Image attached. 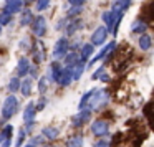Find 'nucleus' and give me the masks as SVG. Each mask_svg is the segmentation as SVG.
Wrapping results in <instances>:
<instances>
[{"label":"nucleus","instance_id":"obj_1","mask_svg":"<svg viewBox=\"0 0 154 147\" xmlns=\"http://www.w3.org/2000/svg\"><path fill=\"white\" fill-rule=\"evenodd\" d=\"M108 101H109V93L106 89H94V93H93V96H91L86 107L90 111H98L106 106Z\"/></svg>","mask_w":154,"mask_h":147},{"label":"nucleus","instance_id":"obj_2","mask_svg":"<svg viewBox=\"0 0 154 147\" xmlns=\"http://www.w3.org/2000/svg\"><path fill=\"white\" fill-rule=\"evenodd\" d=\"M103 22L106 23V30L108 33L111 35H116L118 33V27L121 23V18H123V14H118V12H113V10H108L103 14Z\"/></svg>","mask_w":154,"mask_h":147},{"label":"nucleus","instance_id":"obj_3","mask_svg":"<svg viewBox=\"0 0 154 147\" xmlns=\"http://www.w3.org/2000/svg\"><path fill=\"white\" fill-rule=\"evenodd\" d=\"M17 111H18V99L14 94H10V96L5 98L4 104H2V117L5 121H8L17 114Z\"/></svg>","mask_w":154,"mask_h":147},{"label":"nucleus","instance_id":"obj_4","mask_svg":"<svg viewBox=\"0 0 154 147\" xmlns=\"http://www.w3.org/2000/svg\"><path fill=\"white\" fill-rule=\"evenodd\" d=\"M68 50H70V41H68L66 38H60V40H57V43H55V46H53V53H51L53 61L63 60V58L66 56Z\"/></svg>","mask_w":154,"mask_h":147},{"label":"nucleus","instance_id":"obj_5","mask_svg":"<svg viewBox=\"0 0 154 147\" xmlns=\"http://www.w3.org/2000/svg\"><path fill=\"white\" fill-rule=\"evenodd\" d=\"M30 25H32V32H33L35 37L42 38L47 35V20H45V17H42V15L35 17Z\"/></svg>","mask_w":154,"mask_h":147},{"label":"nucleus","instance_id":"obj_6","mask_svg":"<svg viewBox=\"0 0 154 147\" xmlns=\"http://www.w3.org/2000/svg\"><path fill=\"white\" fill-rule=\"evenodd\" d=\"M90 119H91V111L88 109V107H85V109H80L73 117H71V124H73L75 127H81V126L90 122Z\"/></svg>","mask_w":154,"mask_h":147},{"label":"nucleus","instance_id":"obj_7","mask_svg":"<svg viewBox=\"0 0 154 147\" xmlns=\"http://www.w3.org/2000/svg\"><path fill=\"white\" fill-rule=\"evenodd\" d=\"M91 132L94 134L96 137H104L109 134V124L103 119H98L91 124Z\"/></svg>","mask_w":154,"mask_h":147},{"label":"nucleus","instance_id":"obj_8","mask_svg":"<svg viewBox=\"0 0 154 147\" xmlns=\"http://www.w3.org/2000/svg\"><path fill=\"white\" fill-rule=\"evenodd\" d=\"M106 38H108L106 27H98L96 30L93 32V35H91V45H93V46H101V45L106 41Z\"/></svg>","mask_w":154,"mask_h":147},{"label":"nucleus","instance_id":"obj_9","mask_svg":"<svg viewBox=\"0 0 154 147\" xmlns=\"http://www.w3.org/2000/svg\"><path fill=\"white\" fill-rule=\"evenodd\" d=\"M35 112H37V111H35V103H28L23 109V121H25V124H27V129H32V126H33Z\"/></svg>","mask_w":154,"mask_h":147},{"label":"nucleus","instance_id":"obj_10","mask_svg":"<svg viewBox=\"0 0 154 147\" xmlns=\"http://www.w3.org/2000/svg\"><path fill=\"white\" fill-rule=\"evenodd\" d=\"M114 48H116V41H109L108 45H104V46L100 50V53H98L96 56L91 60V63H96V61H101V60H104L106 56H109V55L113 53ZM91 63H90V64H91Z\"/></svg>","mask_w":154,"mask_h":147},{"label":"nucleus","instance_id":"obj_11","mask_svg":"<svg viewBox=\"0 0 154 147\" xmlns=\"http://www.w3.org/2000/svg\"><path fill=\"white\" fill-rule=\"evenodd\" d=\"M22 8H23V2L22 0H5L4 12H7L8 15L18 14V12H22Z\"/></svg>","mask_w":154,"mask_h":147},{"label":"nucleus","instance_id":"obj_12","mask_svg":"<svg viewBox=\"0 0 154 147\" xmlns=\"http://www.w3.org/2000/svg\"><path fill=\"white\" fill-rule=\"evenodd\" d=\"M61 68H63V66L60 64V61H51V63L48 64L47 78H48V81H50V83H57V78H58V74H60Z\"/></svg>","mask_w":154,"mask_h":147},{"label":"nucleus","instance_id":"obj_13","mask_svg":"<svg viewBox=\"0 0 154 147\" xmlns=\"http://www.w3.org/2000/svg\"><path fill=\"white\" fill-rule=\"evenodd\" d=\"M83 27V22L80 18H66V25H65V32L66 35H73L75 32H78Z\"/></svg>","mask_w":154,"mask_h":147},{"label":"nucleus","instance_id":"obj_14","mask_svg":"<svg viewBox=\"0 0 154 147\" xmlns=\"http://www.w3.org/2000/svg\"><path fill=\"white\" fill-rule=\"evenodd\" d=\"M71 71H70V68H61V71H60V74H58V78H57V83L60 84V86H68V84H71Z\"/></svg>","mask_w":154,"mask_h":147},{"label":"nucleus","instance_id":"obj_15","mask_svg":"<svg viewBox=\"0 0 154 147\" xmlns=\"http://www.w3.org/2000/svg\"><path fill=\"white\" fill-rule=\"evenodd\" d=\"M28 70H30V61H28V58L22 56L20 60H18V63H17V74H18L17 78L28 74Z\"/></svg>","mask_w":154,"mask_h":147},{"label":"nucleus","instance_id":"obj_16","mask_svg":"<svg viewBox=\"0 0 154 147\" xmlns=\"http://www.w3.org/2000/svg\"><path fill=\"white\" fill-rule=\"evenodd\" d=\"M60 136V129L58 127H53V126H47L42 129V137L43 139H48V140H53Z\"/></svg>","mask_w":154,"mask_h":147},{"label":"nucleus","instance_id":"obj_17","mask_svg":"<svg viewBox=\"0 0 154 147\" xmlns=\"http://www.w3.org/2000/svg\"><path fill=\"white\" fill-rule=\"evenodd\" d=\"M93 51H94V46L91 43H85L83 46H81V51L78 55H80V61H83V63H86L88 58L93 56Z\"/></svg>","mask_w":154,"mask_h":147},{"label":"nucleus","instance_id":"obj_18","mask_svg":"<svg viewBox=\"0 0 154 147\" xmlns=\"http://www.w3.org/2000/svg\"><path fill=\"white\" fill-rule=\"evenodd\" d=\"M131 2H133V0H114V2H113V8H111V10L118 12V14H124V12L129 8Z\"/></svg>","mask_w":154,"mask_h":147},{"label":"nucleus","instance_id":"obj_19","mask_svg":"<svg viewBox=\"0 0 154 147\" xmlns=\"http://www.w3.org/2000/svg\"><path fill=\"white\" fill-rule=\"evenodd\" d=\"M146 30H147V23L143 20V18H137V20H134L133 25H131V33L143 35Z\"/></svg>","mask_w":154,"mask_h":147},{"label":"nucleus","instance_id":"obj_20","mask_svg":"<svg viewBox=\"0 0 154 147\" xmlns=\"http://www.w3.org/2000/svg\"><path fill=\"white\" fill-rule=\"evenodd\" d=\"M63 60H65V68H73L75 64L80 63V55L76 51H68Z\"/></svg>","mask_w":154,"mask_h":147},{"label":"nucleus","instance_id":"obj_21","mask_svg":"<svg viewBox=\"0 0 154 147\" xmlns=\"http://www.w3.org/2000/svg\"><path fill=\"white\" fill-rule=\"evenodd\" d=\"M32 86H33V81L30 78H25V80H20V88L18 91H22V96L28 98L32 94Z\"/></svg>","mask_w":154,"mask_h":147},{"label":"nucleus","instance_id":"obj_22","mask_svg":"<svg viewBox=\"0 0 154 147\" xmlns=\"http://www.w3.org/2000/svg\"><path fill=\"white\" fill-rule=\"evenodd\" d=\"M33 18H35V15H33V12L32 10H28V8H25L23 12H22V15H20V27H28V25L33 22Z\"/></svg>","mask_w":154,"mask_h":147},{"label":"nucleus","instance_id":"obj_23","mask_svg":"<svg viewBox=\"0 0 154 147\" xmlns=\"http://www.w3.org/2000/svg\"><path fill=\"white\" fill-rule=\"evenodd\" d=\"M85 66H86V63L80 61V63L75 64L73 68H70V71H71V80H73V81H78V80H80L81 74H83V71H85Z\"/></svg>","mask_w":154,"mask_h":147},{"label":"nucleus","instance_id":"obj_24","mask_svg":"<svg viewBox=\"0 0 154 147\" xmlns=\"http://www.w3.org/2000/svg\"><path fill=\"white\" fill-rule=\"evenodd\" d=\"M151 46H152V38H151L147 33L139 35V48H141V50H143V51H147Z\"/></svg>","mask_w":154,"mask_h":147},{"label":"nucleus","instance_id":"obj_25","mask_svg":"<svg viewBox=\"0 0 154 147\" xmlns=\"http://www.w3.org/2000/svg\"><path fill=\"white\" fill-rule=\"evenodd\" d=\"M66 147H83V136L75 134L66 140Z\"/></svg>","mask_w":154,"mask_h":147},{"label":"nucleus","instance_id":"obj_26","mask_svg":"<svg viewBox=\"0 0 154 147\" xmlns=\"http://www.w3.org/2000/svg\"><path fill=\"white\" fill-rule=\"evenodd\" d=\"M33 60L37 61V63H42V61L45 60V51H43V48L40 46V43H37L33 46Z\"/></svg>","mask_w":154,"mask_h":147},{"label":"nucleus","instance_id":"obj_27","mask_svg":"<svg viewBox=\"0 0 154 147\" xmlns=\"http://www.w3.org/2000/svg\"><path fill=\"white\" fill-rule=\"evenodd\" d=\"M12 134H14V127H12L10 124H7L4 129L0 130V144L4 142L5 139H12Z\"/></svg>","mask_w":154,"mask_h":147},{"label":"nucleus","instance_id":"obj_28","mask_svg":"<svg viewBox=\"0 0 154 147\" xmlns=\"http://www.w3.org/2000/svg\"><path fill=\"white\" fill-rule=\"evenodd\" d=\"M48 84H50V81H48L47 76H42L40 81H38V91H40V94H45L48 89Z\"/></svg>","mask_w":154,"mask_h":147},{"label":"nucleus","instance_id":"obj_29","mask_svg":"<svg viewBox=\"0 0 154 147\" xmlns=\"http://www.w3.org/2000/svg\"><path fill=\"white\" fill-rule=\"evenodd\" d=\"M18 88H20V78H12L10 81H8V91L10 93H17L18 91Z\"/></svg>","mask_w":154,"mask_h":147},{"label":"nucleus","instance_id":"obj_30","mask_svg":"<svg viewBox=\"0 0 154 147\" xmlns=\"http://www.w3.org/2000/svg\"><path fill=\"white\" fill-rule=\"evenodd\" d=\"M12 22V15H8L7 12H0V27H5V25H8Z\"/></svg>","mask_w":154,"mask_h":147},{"label":"nucleus","instance_id":"obj_31","mask_svg":"<svg viewBox=\"0 0 154 147\" xmlns=\"http://www.w3.org/2000/svg\"><path fill=\"white\" fill-rule=\"evenodd\" d=\"M35 2H37V10L38 12H45L48 7H50L51 0H35Z\"/></svg>","mask_w":154,"mask_h":147},{"label":"nucleus","instance_id":"obj_32","mask_svg":"<svg viewBox=\"0 0 154 147\" xmlns=\"http://www.w3.org/2000/svg\"><path fill=\"white\" fill-rule=\"evenodd\" d=\"M25 137H27V130H25L23 127H20V130H18V139H17V142H15V147H22Z\"/></svg>","mask_w":154,"mask_h":147},{"label":"nucleus","instance_id":"obj_33","mask_svg":"<svg viewBox=\"0 0 154 147\" xmlns=\"http://www.w3.org/2000/svg\"><path fill=\"white\" fill-rule=\"evenodd\" d=\"M81 10H83V7H71L66 14V18H73V17H76V15H80Z\"/></svg>","mask_w":154,"mask_h":147},{"label":"nucleus","instance_id":"obj_34","mask_svg":"<svg viewBox=\"0 0 154 147\" xmlns=\"http://www.w3.org/2000/svg\"><path fill=\"white\" fill-rule=\"evenodd\" d=\"M93 147H109V140L104 139V137H100V139L93 144Z\"/></svg>","mask_w":154,"mask_h":147},{"label":"nucleus","instance_id":"obj_35","mask_svg":"<svg viewBox=\"0 0 154 147\" xmlns=\"http://www.w3.org/2000/svg\"><path fill=\"white\" fill-rule=\"evenodd\" d=\"M68 2H70L71 7H83L86 0H68Z\"/></svg>","mask_w":154,"mask_h":147},{"label":"nucleus","instance_id":"obj_36","mask_svg":"<svg viewBox=\"0 0 154 147\" xmlns=\"http://www.w3.org/2000/svg\"><path fill=\"white\" fill-rule=\"evenodd\" d=\"M45 104H47V99H45V98H42V99L38 101V104H35V111H42L45 107Z\"/></svg>","mask_w":154,"mask_h":147},{"label":"nucleus","instance_id":"obj_37","mask_svg":"<svg viewBox=\"0 0 154 147\" xmlns=\"http://www.w3.org/2000/svg\"><path fill=\"white\" fill-rule=\"evenodd\" d=\"M28 74H32V78H38V68H37V66H32V64H30Z\"/></svg>","mask_w":154,"mask_h":147},{"label":"nucleus","instance_id":"obj_38","mask_svg":"<svg viewBox=\"0 0 154 147\" xmlns=\"http://www.w3.org/2000/svg\"><path fill=\"white\" fill-rule=\"evenodd\" d=\"M43 137H42V136H37V139H35V137H33V139H32V142L30 144H33V146H38V144H42V142H43Z\"/></svg>","mask_w":154,"mask_h":147},{"label":"nucleus","instance_id":"obj_39","mask_svg":"<svg viewBox=\"0 0 154 147\" xmlns=\"http://www.w3.org/2000/svg\"><path fill=\"white\" fill-rule=\"evenodd\" d=\"M103 73H104V68H98V70H96V73L93 74V80H98V78H100Z\"/></svg>","mask_w":154,"mask_h":147},{"label":"nucleus","instance_id":"obj_40","mask_svg":"<svg viewBox=\"0 0 154 147\" xmlns=\"http://www.w3.org/2000/svg\"><path fill=\"white\" fill-rule=\"evenodd\" d=\"M20 48H23V50H28V38H23V40L20 41Z\"/></svg>","mask_w":154,"mask_h":147},{"label":"nucleus","instance_id":"obj_41","mask_svg":"<svg viewBox=\"0 0 154 147\" xmlns=\"http://www.w3.org/2000/svg\"><path fill=\"white\" fill-rule=\"evenodd\" d=\"M12 146V139H5L4 142L0 144V147H10Z\"/></svg>","mask_w":154,"mask_h":147},{"label":"nucleus","instance_id":"obj_42","mask_svg":"<svg viewBox=\"0 0 154 147\" xmlns=\"http://www.w3.org/2000/svg\"><path fill=\"white\" fill-rule=\"evenodd\" d=\"M22 2H23V5H25V4H33L35 0H22Z\"/></svg>","mask_w":154,"mask_h":147},{"label":"nucleus","instance_id":"obj_43","mask_svg":"<svg viewBox=\"0 0 154 147\" xmlns=\"http://www.w3.org/2000/svg\"><path fill=\"white\" fill-rule=\"evenodd\" d=\"M25 147H37V146H33V144H27Z\"/></svg>","mask_w":154,"mask_h":147},{"label":"nucleus","instance_id":"obj_44","mask_svg":"<svg viewBox=\"0 0 154 147\" xmlns=\"http://www.w3.org/2000/svg\"><path fill=\"white\" fill-rule=\"evenodd\" d=\"M45 147H57V146H45Z\"/></svg>","mask_w":154,"mask_h":147},{"label":"nucleus","instance_id":"obj_45","mask_svg":"<svg viewBox=\"0 0 154 147\" xmlns=\"http://www.w3.org/2000/svg\"><path fill=\"white\" fill-rule=\"evenodd\" d=\"M0 35H2V27H0Z\"/></svg>","mask_w":154,"mask_h":147}]
</instances>
